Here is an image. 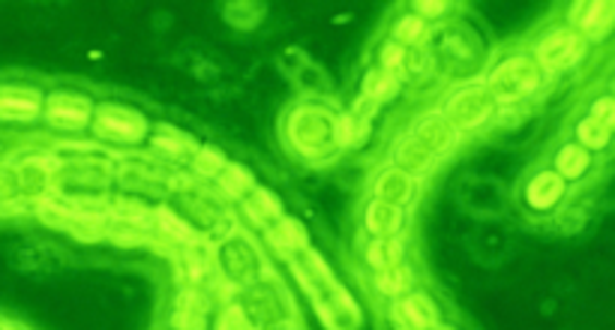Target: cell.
<instances>
[{
  "instance_id": "cell-22",
  "label": "cell",
  "mask_w": 615,
  "mask_h": 330,
  "mask_svg": "<svg viewBox=\"0 0 615 330\" xmlns=\"http://www.w3.org/2000/svg\"><path fill=\"white\" fill-rule=\"evenodd\" d=\"M567 196V184L553 172V169H541L529 178V184L522 190V201L531 213H553Z\"/></svg>"
},
{
  "instance_id": "cell-25",
  "label": "cell",
  "mask_w": 615,
  "mask_h": 330,
  "mask_svg": "<svg viewBox=\"0 0 615 330\" xmlns=\"http://www.w3.org/2000/svg\"><path fill=\"white\" fill-rule=\"evenodd\" d=\"M262 234H265L267 246H270L279 258H286V261H291L294 256H301L306 249H313L310 229H306L301 220H294V217H282V220L274 222V225L265 229Z\"/></svg>"
},
{
  "instance_id": "cell-42",
  "label": "cell",
  "mask_w": 615,
  "mask_h": 330,
  "mask_svg": "<svg viewBox=\"0 0 615 330\" xmlns=\"http://www.w3.org/2000/svg\"><path fill=\"white\" fill-rule=\"evenodd\" d=\"M7 330H25V328H15V325H7Z\"/></svg>"
},
{
  "instance_id": "cell-26",
  "label": "cell",
  "mask_w": 615,
  "mask_h": 330,
  "mask_svg": "<svg viewBox=\"0 0 615 330\" xmlns=\"http://www.w3.org/2000/svg\"><path fill=\"white\" fill-rule=\"evenodd\" d=\"M373 198L375 201H385V205H394V208L411 210V205L418 201V181L394 169V166H385L382 172L375 174Z\"/></svg>"
},
{
  "instance_id": "cell-2",
  "label": "cell",
  "mask_w": 615,
  "mask_h": 330,
  "mask_svg": "<svg viewBox=\"0 0 615 330\" xmlns=\"http://www.w3.org/2000/svg\"><path fill=\"white\" fill-rule=\"evenodd\" d=\"M339 111L322 99H303L286 111L282 121V138L298 159L306 166L322 169L327 162H337L342 147L337 138Z\"/></svg>"
},
{
  "instance_id": "cell-7",
  "label": "cell",
  "mask_w": 615,
  "mask_h": 330,
  "mask_svg": "<svg viewBox=\"0 0 615 330\" xmlns=\"http://www.w3.org/2000/svg\"><path fill=\"white\" fill-rule=\"evenodd\" d=\"M91 133H94L99 145L138 147L147 142L150 121H147L142 109L123 106V102H102V106L94 109Z\"/></svg>"
},
{
  "instance_id": "cell-34",
  "label": "cell",
  "mask_w": 615,
  "mask_h": 330,
  "mask_svg": "<svg viewBox=\"0 0 615 330\" xmlns=\"http://www.w3.org/2000/svg\"><path fill=\"white\" fill-rule=\"evenodd\" d=\"M226 162H229V157L217 145H198V150L186 166L198 181H217V174L226 169Z\"/></svg>"
},
{
  "instance_id": "cell-33",
  "label": "cell",
  "mask_w": 615,
  "mask_h": 330,
  "mask_svg": "<svg viewBox=\"0 0 615 330\" xmlns=\"http://www.w3.org/2000/svg\"><path fill=\"white\" fill-rule=\"evenodd\" d=\"M390 39L402 46V49H423L430 39H433V27L421 22L414 13H402L390 25Z\"/></svg>"
},
{
  "instance_id": "cell-36",
  "label": "cell",
  "mask_w": 615,
  "mask_h": 330,
  "mask_svg": "<svg viewBox=\"0 0 615 330\" xmlns=\"http://www.w3.org/2000/svg\"><path fill=\"white\" fill-rule=\"evenodd\" d=\"M214 330H262L255 325L253 318L246 316L238 301H229V304L219 306L217 318H214Z\"/></svg>"
},
{
  "instance_id": "cell-29",
  "label": "cell",
  "mask_w": 615,
  "mask_h": 330,
  "mask_svg": "<svg viewBox=\"0 0 615 330\" xmlns=\"http://www.w3.org/2000/svg\"><path fill=\"white\" fill-rule=\"evenodd\" d=\"M591 166H594V157H591L586 147L577 145V142H565V145L555 150L553 157V172L558 174L567 186L582 181V178L591 172Z\"/></svg>"
},
{
  "instance_id": "cell-18",
  "label": "cell",
  "mask_w": 615,
  "mask_h": 330,
  "mask_svg": "<svg viewBox=\"0 0 615 330\" xmlns=\"http://www.w3.org/2000/svg\"><path fill=\"white\" fill-rule=\"evenodd\" d=\"M409 135H414L421 145L430 147L438 159L450 157L459 147V142H462V135L447 123V118L442 111H423V114H418V118L411 121Z\"/></svg>"
},
{
  "instance_id": "cell-17",
  "label": "cell",
  "mask_w": 615,
  "mask_h": 330,
  "mask_svg": "<svg viewBox=\"0 0 615 330\" xmlns=\"http://www.w3.org/2000/svg\"><path fill=\"white\" fill-rule=\"evenodd\" d=\"M147 145L154 150V157L162 162V166H186L193 154L198 150V138L193 133H186L181 126H171V123H159V126H150L147 133Z\"/></svg>"
},
{
  "instance_id": "cell-39",
  "label": "cell",
  "mask_w": 615,
  "mask_h": 330,
  "mask_svg": "<svg viewBox=\"0 0 615 330\" xmlns=\"http://www.w3.org/2000/svg\"><path fill=\"white\" fill-rule=\"evenodd\" d=\"M450 10H454V3H445V0H421V3H411L409 7V13L418 15L430 27L438 25L445 15H450Z\"/></svg>"
},
{
  "instance_id": "cell-21",
  "label": "cell",
  "mask_w": 615,
  "mask_h": 330,
  "mask_svg": "<svg viewBox=\"0 0 615 330\" xmlns=\"http://www.w3.org/2000/svg\"><path fill=\"white\" fill-rule=\"evenodd\" d=\"M613 19L615 3H610V0H586V3H577L570 10V27L586 42H601L613 30Z\"/></svg>"
},
{
  "instance_id": "cell-1",
  "label": "cell",
  "mask_w": 615,
  "mask_h": 330,
  "mask_svg": "<svg viewBox=\"0 0 615 330\" xmlns=\"http://www.w3.org/2000/svg\"><path fill=\"white\" fill-rule=\"evenodd\" d=\"M294 280L310 297L315 316L327 330H358L361 328V306L351 297V292L337 280L325 258L315 249H306L289 261Z\"/></svg>"
},
{
  "instance_id": "cell-41",
  "label": "cell",
  "mask_w": 615,
  "mask_h": 330,
  "mask_svg": "<svg viewBox=\"0 0 615 330\" xmlns=\"http://www.w3.org/2000/svg\"><path fill=\"white\" fill-rule=\"evenodd\" d=\"M433 330H457V328H450V325H435Z\"/></svg>"
},
{
  "instance_id": "cell-37",
  "label": "cell",
  "mask_w": 615,
  "mask_h": 330,
  "mask_svg": "<svg viewBox=\"0 0 615 330\" xmlns=\"http://www.w3.org/2000/svg\"><path fill=\"white\" fill-rule=\"evenodd\" d=\"M22 198V186H19V174H15L13 162H0V210L19 208Z\"/></svg>"
},
{
  "instance_id": "cell-12",
  "label": "cell",
  "mask_w": 615,
  "mask_h": 330,
  "mask_svg": "<svg viewBox=\"0 0 615 330\" xmlns=\"http://www.w3.org/2000/svg\"><path fill=\"white\" fill-rule=\"evenodd\" d=\"M13 166L25 201H39V198L55 196L58 172H61V154H55V150H27V154L15 159Z\"/></svg>"
},
{
  "instance_id": "cell-32",
  "label": "cell",
  "mask_w": 615,
  "mask_h": 330,
  "mask_svg": "<svg viewBox=\"0 0 615 330\" xmlns=\"http://www.w3.org/2000/svg\"><path fill=\"white\" fill-rule=\"evenodd\" d=\"M217 196L222 201H238L241 205L243 198L253 193L255 186V174L250 172V166H243V162H226V169L217 174Z\"/></svg>"
},
{
  "instance_id": "cell-6",
  "label": "cell",
  "mask_w": 615,
  "mask_h": 330,
  "mask_svg": "<svg viewBox=\"0 0 615 330\" xmlns=\"http://www.w3.org/2000/svg\"><path fill=\"white\" fill-rule=\"evenodd\" d=\"M442 114L447 118V123L457 130L459 135H469L483 130L486 123H493L498 118V102L493 99V94L486 90L483 78L478 82H462L459 87H454L447 94Z\"/></svg>"
},
{
  "instance_id": "cell-14",
  "label": "cell",
  "mask_w": 615,
  "mask_h": 330,
  "mask_svg": "<svg viewBox=\"0 0 615 330\" xmlns=\"http://www.w3.org/2000/svg\"><path fill=\"white\" fill-rule=\"evenodd\" d=\"M387 325L394 330H433L442 325V309L430 292H411L387 306Z\"/></svg>"
},
{
  "instance_id": "cell-43",
  "label": "cell",
  "mask_w": 615,
  "mask_h": 330,
  "mask_svg": "<svg viewBox=\"0 0 615 330\" xmlns=\"http://www.w3.org/2000/svg\"><path fill=\"white\" fill-rule=\"evenodd\" d=\"M0 330H7V321H0Z\"/></svg>"
},
{
  "instance_id": "cell-27",
  "label": "cell",
  "mask_w": 615,
  "mask_h": 330,
  "mask_svg": "<svg viewBox=\"0 0 615 330\" xmlns=\"http://www.w3.org/2000/svg\"><path fill=\"white\" fill-rule=\"evenodd\" d=\"M241 210H243V217L253 222L255 229H262V232L286 217V205H282V198H279L274 190H267V186H255L253 193L241 201Z\"/></svg>"
},
{
  "instance_id": "cell-9",
  "label": "cell",
  "mask_w": 615,
  "mask_h": 330,
  "mask_svg": "<svg viewBox=\"0 0 615 330\" xmlns=\"http://www.w3.org/2000/svg\"><path fill=\"white\" fill-rule=\"evenodd\" d=\"M238 304L246 309V316L253 318L258 328H277V325H289L294 321V304H291L289 292L279 285L270 273L265 280H258L250 289H243Z\"/></svg>"
},
{
  "instance_id": "cell-11",
  "label": "cell",
  "mask_w": 615,
  "mask_h": 330,
  "mask_svg": "<svg viewBox=\"0 0 615 330\" xmlns=\"http://www.w3.org/2000/svg\"><path fill=\"white\" fill-rule=\"evenodd\" d=\"M174 280L181 289H205V292H214L219 282L217 273V261H214V244L207 241H190L174 249Z\"/></svg>"
},
{
  "instance_id": "cell-30",
  "label": "cell",
  "mask_w": 615,
  "mask_h": 330,
  "mask_svg": "<svg viewBox=\"0 0 615 330\" xmlns=\"http://www.w3.org/2000/svg\"><path fill=\"white\" fill-rule=\"evenodd\" d=\"M373 289L375 294L385 297V301H399V297H406V294L418 292V273H414V268H411L409 261H402L397 268L373 273Z\"/></svg>"
},
{
  "instance_id": "cell-15",
  "label": "cell",
  "mask_w": 615,
  "mask_h": 330,
  "mask_svg": "<svg viewBox=\"0 0 615 330\" xmlns=\"http://www.w3.org/2000/svg\"><path fill=\"white\" fill-rule=\"evenodd\" d=\"M43 102H46V94L37 85L3 82L0 85V123H15V126L37 123L43 118Z\"/></svg>"
},
{
  "instance_id": "cell-19",
  "label": "cell",
  "mask_w": 615,
  "mask_h": 330,
  "mask_svg": "<svg viewBox=\"0 0 615 330\" xmlns=\"http://www.w3.org/2000/svg\"><path fill=\"white\" fill-rule=\"evenodd\" d=\"M390 166L394 169H399L402 174H409V178H414L418 184H421L423 178H430V174L442 166V159L435 157L433 150L426 145H421L414 135L402 133L390 145Z\"/></svg>"
},
{
  "instance_id": "cell-20",
  "label": "cell",
  "mask_w": 615,
  "mask_h": 330,
  "mask_svg": "<svg viewBox=\"0 0 615 330\" xmlns=\"http://www.w3.org/2000/svg\"><path fill=\"white\" fill-rule=\"evenodd\" d=\"M375 114H378V106H373L370 99L358 97L351 102L349 111H342L337 118V138L342 154L346 150H358L370 142V135L375 130Z\"/></svg>"
},
{
  "instance_id": "cell-3",
  "label": "cell",
  "mask_w": 615,
  "mask_h": 330,
  "mask_svg": "<svg viewBox=\"0 0 615 330\" xmlns=\"http://www.w3.org/2000/svg\"><path fill=\"white\" fill-rule=\"evenodd\" d=\"M483 85L493 94L498 109H507V106H522L531 97H538L546 85V75L538 70V63L531 61V54L514 51L490 66Z\"/></svg>"
},
{
  "instance_id": "cell-16",
  "label": "cell",
  "mask_w": 615,
  "mask_h": 330,
  "mask_svg": "<svg viewBox=\"0 0 615 330\" xmlns=\"http://www.w3.org/2000/svg\"><path fill=\"white\" fill-rule=\"evenodd\" d=\"M214 321V292L205 289H178L171 301V330H207Z\"/></svg>"
},
{
  "instance_id": "cell-4",
  "label": "cell",
  "mask_w": 615,
  "mask_h": 330,
  "mask_svg": "<svg viewBox=\"0 0 615 330\" xmlns=\"http://www.w3.org/2000/svg\"><path fill=\"white\" fill-rule=\"evenodd\" d=\"M214 261H217L219 280L231 285V289H250L258 280H265L270 268H267L262 249L255 246L250 234L231 232L229 237H222L214 244Z\"/></svg>"
},
{
  "instance_id": "cell-5",
  "label": "cell",
  "mask_w": 615,
  "mask_h": 330,
  "mask_svg": "<svg viewBox=\"0 0 615 330\" xmlns=\"http://www.w3.org/2000/svg\"><path fill=\"white\" fill-rule=\"evenodd\" d=\"M178 213L181 220L193 229L202 241L217 244L222 237H229L234 232V213L226 208V201L214 193H205L198 186L190 190H178Z\"/></svg>"
},
{
  "instance_id": "cell-23",
  "label": "cell",
  "mask_w": 615,
  "mask_h": 330,
  "mask_svg": "<svg viewBox=\"0 0 615 330\" xmlns=\"http://www.w3.org/2000/svg\"><path fill=\"white\" fill-rule=\"evenodd\" d=\"M363 232L370 237H406L411 225V213L402 208H394V205H385V201H375L370 198L363 205Z\"/></svg>"
},
{
  "instance_id": "cell-10",
  "label": "cell",
  "mask_w": 615,
  "mask_h": 330,
  "mask_svg": "<svg viewBox=\"0 0 615 330\" xmlns=\"http://www.w3.org/2000/svg\"><path fill=\"white\" fill-rule=\"evenodd\" d=\"M94 99L87 97L85 90H73V87H58L46 94L43 102V118L55 130V133H85L94 121Z\"/></svg>"
},
{
  "instance_id": "cell-35",
  "label": "cell",
  "mask_w": 615,
  "mask_h": 330,
  "mask_svg": "<svg viewBox=\"0 0 615 330\" xmlns=\"http://www.w3.org/2000/svg\"><path fill=\"white\" fill-rule=\"evenodd\" d=\"M222 13H226L231 27H238V30H253V27L262 25L267 7L265 3H253V0H238V3H226Z\"/></svg>"
},
{
  "instance_id": "cell-28",
  "label": "cell",
  "mask_w": 615,
  "mask_h": 330,
  "mask_svg": "<svg viewBox=\"0 0 615 330\" xmlns=\"http://www.w3.org/2000/svg\"><path fill=\"white\" fill-rule=\"evenodd\" d=\"M409 256V246L402 237H370L363 244V265L378 273V270L397 268Z\"/></svg>"
},
{
  "instance_id": "cell-31",
  "label": "cell",
  "mask_w": 615,
  "mask_h": 330,
  "mask_svg": "<svg viewBox=\"0 0 615 330\" xmlns=\"http://www.w3.org/2000/svg\"><path fill=\"white\" fill-rule=\"evenodd\" d=\"M402 94V78L394 73H387L382 66H370L361 78V94L358 97L370 99L373 106H387V102H394V99Z\"/></svg>"
},
{
  "instance_id": "cell-13",
  "label": "cell",
  "mask_w": 615,
  "mask_h": 330,
  "mask_svg": "<svg viewBox=\"0 0 615 330\" xmlns=\"http://www.w3.org/2000/svg\"><path fill=\"white\" fill-rule=\"evenodd\" d=\"M615 133V99L610 94H603L591 102V109L577 121V145H582L589 150L591 157L601 154L610 147Z\"/></svg>"
},
{
  "instance_id": "cell-40",
  "label": "cell",
  "mask_w": 615,
  "mask_h": 330,
  "mask_svg": "<svg viewBox=\"0 0 615 330\" xmlns=\"http://www.w3.org/2000/svg\"><path fill=\"white\" fill-rule=\"evenodd\" d=\"M265 330H301V328H298V321H289V325H277V328H265Z\"/></svg>"
},
{
  "instance_id": "cell-38",
  "label": "cell",
  "mask_w": 615,
  "mask_h": 330,
  "mask_svg": "<svg viewBox=\"0 0 615 330\" xmlns=\"http://www.w3.org/2000/svg\"><path fill=\"white\" fill-rule=\"evenodd\" d=\"M406 58H409V49H402V46H397L394 39H387V42H382V49H378V63H375V66H382L387 73H394L402 78Z\"/></svg>"
},
{
  "instance_id": "cell-8",
  "label": "cell",
  "mask_w": 615,
  "mask_h": 330,
  "mask_svg": "<svg viewBox=\"0 0 615 330\" xmlns=\"http://www.w3.org/2000/svg\"><path fill=\"white\" fill-rule=\"evenodd\" d=\"M586 54H589V42L579 37L570 25L546 30V34L531 46V61L538 63V70H541L546 78L577 70L579 63L586 61Z\"/></svg>"
},
{
  "instance_id": "cell-24",
  "label": "cell",
  "mask_w": 615,
  "mask_h": 330,
  "mask_svg": "<svg viewBox=\"0 0 615 330\" xmlns=\"http://www.w3.org/2000/svg\"><path fill=\"white\" fill-rule=\"evenodd\" d=\"M147 234H150V244H169L171 249L190 244V241H198V234L181 220V213L169 205H157L150 210V217L145 222Z\"/></svg>"
}]
</instances>
